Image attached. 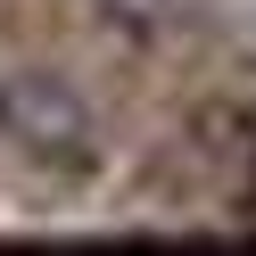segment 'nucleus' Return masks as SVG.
Listing matches in <instances>:
<instances>
[{
    "instance_id": "nucleus-1",
    "label": "nucleus",
    "mask_w": 256,
    "mask_h": 256,
    "mask_svg": "<svg viewBox=\"0 0 256 256\" xmlns=\"http://www.w3.org/2000/svg\"><path fill=\"white\" fill-rule=\"evenodd\" d=\"M0 140L25 157V166L50 174H83L91 166V108L66 74H0Z\"/></svg>"
}]
</instances>
